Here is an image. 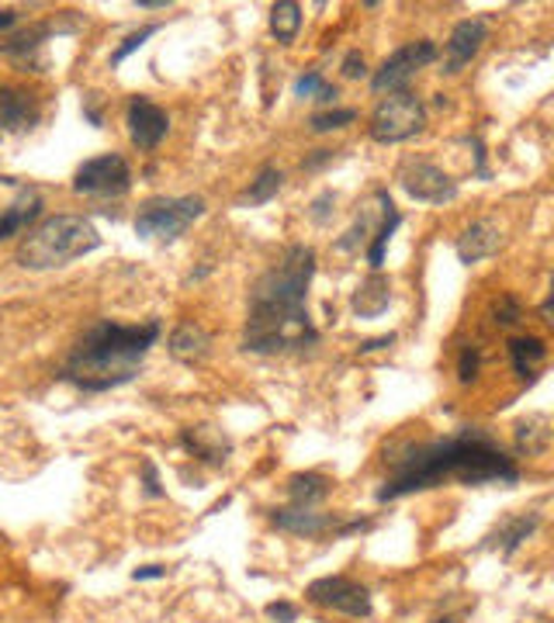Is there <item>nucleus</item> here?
Masks as SVG:
<instances>
[{
	"instance_id": "obj_37",
	"label": "nucleus",
	"mask_w": 554,
	"mask_h": 623,
	"mask_svg": "<svg viewBox=\"0 0 554 623\" xmlns=\"http://www.w3.org/2000/svg\"><path fill=\"white\" fill-rule=\"evenodd\" d=\"M339 69H344V77H347V80H361V77H368V60H364V52H361V49H350L347 56H344V63H339Z\"/></svg>"
},
{
	"instance_id": "obj_42",
	"label": "nucleus",
	"mask_w": 554,
	"mask_h": 623,
	"mask_svg": "<svg viewBox=\"0 0 554 623\" xmlns=\"http://www.w3.org/2000/svg\"><path fill=\"white\" fill-rule=\"evenodd\" d=\"M167 579V568L164 564H142L132 572V582H159Z\"/></svg>"
},
{
	"instance_id": "obj_12",
	"label": "nucleus",
	"mask_w": 554,
	"mask_h": 623,
	"mask_svg": "<svg viewBox=\"0 0 554 623\" xmlns=\"http://www.w3.org/2000/svg\"><path fill=\"white\" fill-rule=\"evenodd\" d=\"M489 42V17H464L454 25L451 39L443 42V77H458L464 66H468L481 46Z\"/></svg>"
},
{
	"instance_id": "obj_11",
	"label": "nucleus",
	"mask_w": 554,
	"mask_h": 623,
	"mask_svg": "<svg viewBox=\"0 0 554 623\" xmlns=\"http://www.w3.org/2000/svg\"><path fill=\"white\" fill-rule=\"evenodd\" d=\"M125 129H129V142L142 153H153L159 142L170 132V115L159 108L150 98H132L125 104Z\"/></svg>"
},
{
	"instance_id": "obj_8",
	"label": "nucleus",
	"mask_w": 554,
	"mask_h": 623,
	"mask_svg": "<svg viewBox=\"0 0 554 623\" xmlns=\"http://www.w3.org/2000/svg\"><path fill=\"white\" fill-rule=\"evenodd\" d=\"M440 49L434 39H420V42H405L399 46L391 56L371 74V91L385 98V94H399L409 91V83L416 80L420 69H426L430 63H437Z\"/></svg>"
},
{
	"instance_id": "obj_38",
	"label": "nucleus",
	"mask_w": 554,
	"mask_h": 623,
	"mask_svg": "<svg viewBox=\"0 0 554 623\" xmlns=\"http://www.w3.org/2000/svg\"><path fill=\"white\" fill-rule=\"evenodd\" d=\"M263 613H267V620H271V623H295L298 620V607H295V602H284V599L267 602Z\"/></svg>"
},
{
	"instance_id": "obj_3",
	"label": "nucleus",
	"mask_w": 554,
	"mask_h": 623,
	"mask_svg": "<svg viewBox=\"0 0 554 623\" xmlns=\"http://www.w3.org/2000/svg\"><path fill=\"white\" fill-rule=\"evenodd\" d=\"M164 336V323L159 319H146V323H115V319H98L87 326L77 343L69 347L63 358L56 378L63 385H74L87 395H104L121 385L136 381L142 361L150 358V350Z\"/></svg>"
},
{
	"instance_id": "obj_13",
	"label": "nucleus",
	"mask_w": 554,
	"mask_h": 623,
	"mask_svg": "<svg viewBox=\"0 0 554 623\" xmlns=\"http://www.w3.org/2000/svg\"><path fill=\"white\" fill-rule=\"evenodd\" d=\"M271 523L281 533H292V537H306V541H323V537H336L344 516L339 512H315V509H292L281 506L271 509Z\"/></svg>"
},
{
	"instance_id": "obj_46",
	"label": "nucleus",
	"mask_w": 554,
	"mask_h": 623,
	"mask_svg": "<svg viewBox=\"0 0 554 623\" xmlns=\"http://www.w3.org/2000/svg\"><path fill=\"white\" fill-rule=\"evenodd\" d=\"M551 306H554V298L547 295V298L541 301V323H547V326L554 323V319H551Z\"/></svg>"
},
{
	"instance_id": "obj_22",
	"label": "nucleus",
	"mask_w": 554,
	"mask_h": 623,
	"mask_svg": "<svg viewBox=\"0 0 554 623\" xmlns=\"http://www.w3.org/2000/svg\"><path fill=\"white\" fill-rule=\"evenodd\" d=\"M388 306H391V281L382 271H374L371 277L357 284V291L350 298V309L357 319H378L388 312Z\"/></svg>"
},
{
	"instance_id": "obj_24",
	"label": "nucleus",
	"mask_w": 554,
	"mask_h": 623,
	"mask_svg": "<svg viewBox=\"0 0 554 623\" xmlns=\"http://www.w3.org/2000/svg\"><path fill=\"white\" fill-rule=\"evenodd\" d=\"M284 489H288L292 509H319L333 492V478H326L323 471H298Z\"/></svg>"
},
{
	"instance_id": "obj_39",
	"label": "nucleus",
	"mask_w": 554,
	"mask_h": 623,
	"mask_svg": "<svg viewBox=\"0 0 554 623\" xmlns=\"http://www.w3.org/2000/svg\"><path fill=\"white\" fill-rule=\"evenodd\" d=\"M336 156H339V150H315V153H309L306 159H301V170L315 173V170H323L326 164H333Z\"/></svg>"
},
{
	"instance_id": "obj_40",
	"label": "nucleus",
	"mask_w": 554,
	"mask_h": 623,
	"mask_svg": "<svg viewBox=\"0 0 554 623\" xmlns=\"http://www.w3.org/2000/svg\"><path fill=\"white\" fill-rule=\"evenodd\" d=\"M371 530V520H364V516H353V520H344L336 530L333 541H347V537H357V533H368Z\"/></svg>"
},
{
	"instance_id": "obj_43",
	"label": "nucleus",
	"mask_w": 554,
	"mask_h": 623,
	"mask_svg": "<svg viewBox=\"0 0 554 623\" xmlns=\"http://www.w3.org/2000/svg\"><path fill=\"white\" fill-rule=\"evenodd\" d=\"M83 115H87V121L94 125V129H101V125H104V118H101V112H98L94 98H87V101H83Z\"/></svg>"
},
{
	"instance_id": "obj_48",
	"label": "nucleus",
	"mask_w": 554,
	"mask_h": 623,
	"mask_svg": "<svg viewBox=\"0 0 554 623\" xmlns=\"http://www.w3.org/2000/svg\"><path fill=\"white\" fill-rule=\"evenodd\" d=\"M430 623H458L454 616H437V620H430Z\"/></svg>"
},
{
	"instance_id": "obj_47",
	"label": "nucleus",
	"mask_w": 554,
	"mask_h": 623,
	"mask_svg": "<svg viewBox=\"0 0 554 623\" xmlns=\"http://www.w3.org/2000/svg\"><path fill=\"white\" fill-rule=\"evenodd\" d=\"M0 187H17L14 177H0Z\"/></svg>"
},
{
	"instance_id": "obj_36",
	"label": "nucleus",
	"mask_w": 554,
	"mask_h": 623,
	"mask_svg": "<svg viewBox=\"0 0 554 623\" xmlns=\"http://www.w3.org/2000/svg\"><path fill=\"white\" fill-rule=\"evenodd\" d=\"M472 146V156H475V177L478 181H492V170H489V164H486V142H481V135H468L464 139Z\"/></svg>"
},
{
	"instance_id": "obj_10",
	"label": "nucleus",
	"mask_w": 554,
	"mask_h": 623,
	"mask_svg": "<svg viewBox=\"0 0 554 623\" xmlns=\"http://www.w3.org/2000/svg\"><path fill=\"white\" fill-rule=\"evenodd\" d=\"M399 187L413 202H423V205H451L461 194L454 177L423 156L405 159V164L399 167Z\"/></svg>"
},
{
	"instance_id": "obj_35",
	"label": "nucleus",
	"mask_w": 554,
	"mask_h": 623,
	"mask_svg": "<svg viewBox=\"0 0 554 623\" xmlns=\"http://www.w3.org/2000/svg\"><path fill=\"white\" fill-rule=\"evenodd\" d=\"M139 471H142V495H146V498H164L167 495L164 482H159V471H156V465H153L150 457L142 460Z\"/></svg>"
},
{
	"instance_id": "obj_7",
	"label": "nucleus",
	"mask_w": 554,
	"mask_h": 623,
	"mask_svg": "<svg viewBox=\"0 0 554 623\" xmlns=\"http://www.w3.org/2000/svg\"><path fill=\"white\" fill-rule=\"evenodd\" d=\"M69 187H74V194H80V198L115 202L132 191V167L121 153H101V156L83 159Z\"/></svg>"
},
{
	"instance_id": "obj_45",
	"label": "nucleus",
	"mask_w": 554,
	"mask_h": 623,
	"mask_svg": "<svg viewBox=\"0 0 554 623\" xmlns=\"http://www.w3.org/2000/svg\"><path fill=\"white\" fill-rule=\"evenodd\" d=\"M139 8H142V11H167L170 0H139Z\"/></svg>"
},
{
	"instance_id": "obj_20",
	"label": "nucleus",
	"mask_w": 554,
	"mask_h": 623,
	"mask_svg": "<svg viewBox=\"0 0 554 623\" xmlns=\"http://www.w3.org/2000/svg\"><path fill=\"white\" fill-rule=\"evenodd\" d=\"M374 198H378V211H382V225L374 229V236L368 243V263L371 271H382L385 267V254H388V243L391 236H396V229L402 225V211L396 208V202H391V194L385 187L374 191Z\"/></svg>"
},
{
	"instance_id": "obj_32",
	"label": "nucleus",
	"mask_w": 554,
	"mask_h": 623,
	"mask_svg": "<svg viewBox=\"0 0 554 623\" xmlns=\"http://www.w3.org/2000/svg\"><path fill=\"white\" fill-rule=\"evenodd\" d=\"M492 323H495L499 329L520 326V323H524V306H520V298H516V295H499V298H495V306H492Z\"/></svg>"
},
{
	"instance_id": "obj_2",
	"label": "nucleus",
	"mask_w": 554,
	"mask_h": 623,
	"mask_svg": "<svg viewBox=\"0 0 554 623\" xmlns=\"http://www.w3.org/2000/svg\"><path fill=\"white\" fill-rule=\"evenodd\" d=\"M315 277V249L292 243L278 263L254 281L243 326V353H292L319 343V329L309 315V284Z\"/></svg>"
},
{
	"instance_id": "obj_6",
	"label": "nucleus",
	"mask_w": 554,
	"mask_h": 623,
	"mask_svg": "<svg viewBox=\"0 0 554 623\" xmlns=\"http://www.w3.org/2000/svg\"><path fill=\"white\" fill-rule=\"evenodd\" d=\"M426 129V104L413 91H399L378 101V108L368 118V135L378 146H399V142L416 139Z\"/></svg>"
},
{
	"instance_id": "obj_4",
	"label": "nucleus",
	"mask_w": 554,
	"mask_h": 623,
	"mask_svg": "<svg viewBox=\"0 0 554 623\" xmlns=\"http://www.w3.org/2000/svg\"><path fill=\"white\" fill-rule=\"evenodd\" d=\"M101 233L91 219L83 216H52L31 225L14 249V263L25 271H56V267L74 263L101 246Z\"/></svg>"
},
{
	"instance_id": "obj_19",
	"label": "nucleus",
	"mask_w": 554,
	"mask_h": 623,
	"mask_svg": "<svg viewBox=\"0 0 554 623\" xmlns=\"http://www.w3.org/2000/svg\"><path fill=\"white\" fill-rule=\"evenodd\" d=\"M42 194L35 191L31 184L17 187V198L0 211V243L11 239V236H25L28 229L42 219Z\"/></svg>"
},
{
	"instance_id": "obj_29",
	"label": "nucleus",
	"mask_w": 554,
	"mask_h": 623,
	"mask_svg": "<svg viewBox=\"0 0 554 623\" xmlns=\"http://www.w3.org/2000/svg\"><path fill=\"white\" fill-rule=\"evenodd\" d=\"M295 98H301V101H319V104H336L339 91H336L333 83L323 80V74H319V69H309V74H301V77L295 80Z\"/></svg>"
},
{
	"instance_id": "obj_17",
	"label": "nucleus",
	"mask_w": 554,
	"mask_h": 623,
	"mask_svg": "<svg viewBox=\"0 0 554 623\" xmlns=\"http://www.w3.org/2000/svg\"><path fill=\"white\" fill-rule=\"evenodd\" d=\"M181 447L191 457L205 460V465L222 468L226 460H229V454H232V440L219 430V426L202 423V426H184V430H181Z\"/></svg>"
},
{
	"instance_id": "obj_1",
	"label": "nucleus",
	"mask_w": 554,
	"mask_h": 623,
	"mask_svg": "<svg viewBox=\"0 0 554 623\" xmlns=\"http://www.w3.org/2000/svg\"><path fill=\"white\" fill-rule=\"evenodd\" d=\"M385 482L374 492L378 503H399L405 495L440 489L443 482H461L468 489L520 482L516 457L499 443L486 426L461 430L434 440H399L385 451Z\"/></svg>"
},
{
	"instance_id": "obj_31",
	"label": "nucleus",
	"mask_w": 554,
	"mask_h": 623,
	"mask_svg": "<svg viewBox=\"0 0 554 623\" xmlns=\"http://www.w3.org/2000/svg\"><path fill=\"white\" fill-rule=\"evenodd\" d=\"M357 121V112L353 108H326V112H315L309 118V129L315 135H323V132H339V129H347V125Z\"/></svg>"
},
{
	"instance_id": "obj_18",
	"label": "nucleus",
	"mask_w": 554,
	"mask_h": 623,
	"mask_svg": "<svg viewBox=\"0 0 554 623\" xmlns=\"http://www.w3.org/2000/svg\"><path fill=\"white\" fill-rule=\"evenodd\" d=\"M167 350L177 364H188V367L205 364L211 358V333L202 323H194V319H184V323L173 326Z\"/></svg>"
},
{
	"instance_id": "obj_44",
	"label": "nucleus",
	"mask_w": 554,
	"mask_h": 623,
	"mask_svg": "<svg viewBox=\"0 0 554 623\" xmlns=\"http://www.w3.org/2000/svg\"><path fill=\"white\" fill-rule=\"evenodd\" d=\"M17 25V11H0V31H8V28H14Z\"/></svg>"
},
{
	"instance_id": "obj_30",
	"label": "nucleus",
	"mask_w": 554,
	"mask_h": 623,
	"mask_svg": "<svg viewBox=\"0 0 554 623\" xmlns=\"http://www.w3.org/2000/svg\"><path fill=\"white\" fill-rule=\"evenodd\" d=\"M159 28H164V25H159V22H153V25H142L139 31H129V35H125V39H121V42L115 46V52H112V69H118L125 60L132 56V52H139L142 46H146V42L153 39V35H156Z\"/></svg>"
},
{
	"instance_id": "obj_21",
	"label": "nucleus",
	"mask_w": 554,
	"mask_h": 623,
	"mask_svg": "<svg viewBox=\"0 0 554 623\" xmlns=\"http://www.w3.org/2000/svg\"><path fill=\"white\" fill-rule=\"evenodd\" d=\"M541 527V512H520V516H510V520L499 527L495 533H489L486 541H481V547H499L503 550V558H513L516 550H520L530 537L533 530Z\"/></svg>"
},
{
	"instance_id": "obj_16",
	"label": "nucleus",
	"mask_w": 554,
	"mask_h": 623,
	"mask_svg": "<svg viewBox=\"0 0 554 623\" xmlns=\"http://www.w3.org/2000/svg\"><path fill=\"white\" fill-rule=\"evenodd\" d=\"M39 125V94L28 87H0V135Z\"/></svg>"
},
{
	"instance_id": "obj_41",
	"label": "nucleus",
	"mask_w": 554,
	"mask_h": 623,
	"mask_svg": "<svg viewBox=\"0 0 554 623\" xmlns=\"http://www.w3.org/2000/svg\"><path fill=\"white\" fill-rule=\"evenodd\" d=\"M391 343H396V333H385V336H374V340L357 343V353H361V358H368V353H378V350H385V347H391Z\"/></svg>"
},
{
	"instance_id": "obj_15",
	"label": "nucleus",
	"mask_w": 554,
	"mask_h": 623,
	"mask_svg": "<svg viewBox=\"0 0 554 623\" xmlns=\"http://www.w3.org/2000/svg\"><path fill=\"white\" fill-rule=\"evenodd\" d=\"M52 31H56V25H31V28H22V31H14L8 35V39H0V56H8L11 63H17L28 74H42V46L46 39H52Z\"/></svg>"
},
{
	"instance_id": "obj_26",
	"label": "nucleus",
	"mask_w": 554,
	"mask_h": 623,
	"mask_svg": "<svg viewBox=\"0 0 554 623\" xmlns=\"http://www.w3.org/2000/svg\"><path fill=\"white\" fill-rule=\"evenodd\" d=\"M547 416L544 413H533L527 419H520L513 426V440H516V454H527V457H538L547 451L551 443V430H547Z\"/></svg>"
},
{
	"instance_id": "obj_34",
	"label": "nucleus",
	"mask_w": 554,
	"mask_h": 623,
	"mask_svg": "<svg viewBox=\"0 0 554 623\" xmlns=\"http://www.w3.org/2000/svg\"><path fill=\"white\" fill-rule=\"evenodd\" d=\"M336 202H339V198H336V191H330V187H326V191H319L315 198L309 202V208H306V211H309V219H312L315 225H326V222L333 219V211H336Z\"/></svg>"
},
{
	"instance_id": "obj_23",
	"label": "nucleus",
	"mask_w": 554,
	"mask_h": 623,
	"mask_svg": "<svg viewBox=\"0 0 554 623\" xmlns=\"http://www.w3.org/2000/svg\"><path fill=\"white\" fill-rule=\"evenodd\" d=\"M506 353H510V364H513L516 378L533 381V378H538V367L547 361V343L541 340V336L520 333V336H510Z\"/></svg>"
},
{
	"instance_id": "obj_14",
	"label": "nucleus",
	"mask_w": 554,
	"mask_h": 623,
	"mask_svg": "<svg viewBox=\"0 0 554 623\" xmlns=\"http://www.w3.org/2000/svg\"><path fill=\"white\" fill-rule=\"evenodd\" d=\"M503 243H506V236H503V229H499L495 219H478V222H472V225L458 236L454 254H458V260H461L464 267H475V263H481V260L495 257L499 249H503Z\"/></svg>"
},
{
	"instance_id": "obj_9",
	"label": "nucleus",
	"mask_w": 554,
	"mask_h": 623,
	"mask_svg": "<svg viewBox=\"0 0 554 623\" xmlns=\"http://www.w3.org/2000/svg\"><path fill=\"white\" fill-rule=\"evenodd\" d=\"M306 599L319 610H333L339 616L350 620H368L374 602H371V589L361 582H353L347 575H323L306 585Z\"/></svg>"
},
{
	"instance_id": "obj_25",
	"label": "nucleus",
	"mask_w": 554,
	"mask_h": 623,
	"mask_svg": "<svg viewBox=\"0 0 554 623\" xmlns=\"http://www.w3.org/2000/svg\"><path fill=\"white\" fill-rule=\"evenodd\" d=\"M281 187H284V173L274 164H263L254 181H249V187L236 198V208H260L267 202H274Z\"/></svg>"
},
{
	"instance_id": "obj_27",
	"label": "nucleus",
	"mask_w": 554,
	"mask_h": 623,
	"mask_svg": "<svg viewBox=\"0 0 554 623\" xmlns=\"http://www.w3.org/2000/svg\"><path fill=\"white\" fill-rule=\"evenodd\" d=\"M301 31V4L295 0H281V4L271 8V35L281 46H292Z\"/></svg>"
},
{
	"instance_id": "obj_33",
	"label": "nucleus",
	"mask_w": 554,
	"mask_h": 623,
	"mask_svg": "<svg viewBox=\"0 0 554 623\" xmlns=\"http://www.w3.org/2000/svg\"><path fill=\"white\" fill-rule=\"evenodd\" d=\"M478 371H481V350L472 347V343H464L461 353H458V381L472 385L478 378Z\"/></svg>"
},
{
	"instance_id": "obj_5",
	"label": "nucleus",
	"mask_w": 554,
	"mask_h": 623,
	"mask_svg": "<svg viewBox=\"0 0 554 623\" xmlns=\"http://www.w3.org/2000/svg\"><path fill=\"white\" fill-rule=\"evenodd\" d=\"M208 211L205 198L198 194H159V198H146L136 211V236L139 239H156V243H177L188 229L198 222Z\"/></svg>"
},
{
	"instance_id": "obj_28",
	"label": "nucleus",
	"mask_w": 554,
	"mask_h": 623,
	"mask_svg": "<svg viewBox=\"0 0 554 623\" xmlns=\"http://www.w3.org/2000/svg\"><path fill=\"white\" fill-rule=\"evenodd\" d=\"M371 229H374V211H371L368 205H361V211H357L353 225L333 243V249H336V254H357V249L371 243Z\"/></svg>"
}]
</instances>
